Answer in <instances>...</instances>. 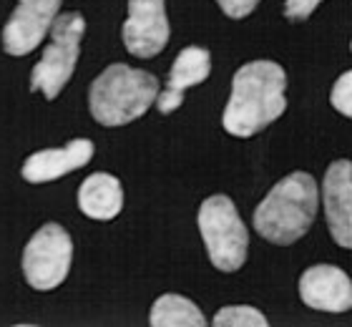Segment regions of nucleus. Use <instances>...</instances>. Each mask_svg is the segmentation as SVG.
Listing matches in <instances>:
<instances>
[{
    "label": "nucleus",
    "mask_w": 352,
    "mask_h": 327,
    "mask_svg": "<svg viewBox=\"0 0 352 327\" xmlns=\"http://www.w3.org/2000/svg\"><path fill=\"white\" fill-rule=\"evenodd\" d=\"M350 51H352V43H350Z\"/></svg>",
    "instance_id": "19"
},
{
    "label": "nucleus",
    "mask_w": 352,
    "mask_h": 327,
    "mask_svg": "<svg viewBox=\"0 0 352 327\" xmlns=\"http://www.w3.org/2000/svg\"><path fill=\"white\" fill-rule=\"evenodd\" d=\"M219 8L224 10V15L234 18V21H242L247 15L259 6V0H217Z\"/></svg>",
    "instance_id": "18"
},
{
    "label": "nucleus",
    "mask_w": 352,
    "mask_h": 327,
    "mask_svg": "<svg viewBox=\"0 0 352 327\" xmlns=\"http://www.w3.org/2000/svg\"><path fill=\"white\" fill-rule=\"evenodd\" d=\"M74 262V240L56 222H48L23 249V277L38 292H51L66 282Z\"/></svg>",
    "instance_id": "6"
},
{
    "label": "nucleus",
    "mask_w": 352,
    "mask_h": 327,
    "mask_svg": "<svg viewBox=\"0 0 352 327\" xmlns=\"http://www.w3.org/2000/svg\"><path fill=\"white\" fill-rule=\"evenodd\" d=\"M320 191L307 171H294L270 189L254 209V229L272 244H294L309 232L317 217Z\"/></svg>",
    "instance_id": "2"
},
{
    "label": "nucleus",
    "mask_w": 352,
    "mask_h": 327,
    "mask_svg": "<svg viewBox=\"0 0 352 327\" xmlns=\"http://www.w3.org/2000/svg\"><path fill=\"white\" fill-rule=\"evenodd\" d=\"M322 204L332 240L352 249V161L340 159L330 164L322 182Z\"/></svg>",
    "instance_id": "9"
},
{
    "label": "nucleus",
    "mask_w": 352,
    "mask_h": 327,
    "mask_svg": "<svg viewBox=\"0 0 352 327\" xmlns=\"http://www.w3.org/2000/svg\"><path fill=\"white\" fill-rule=\"evenodd\" d=\"M197 222L214 267L219 272H236L242 267L250 252V232L234 202L224 194L206 196L199 207Z\"/></svg>",
    "instance_id": "4"
},
{
    "label": "nucleus",
    "mask_w": 352,
    "mask_h": 327,
    "mask_svg": "<svg viewBox=\"0 0 352 327\" xmlns=\"http://www.w3.org/2000/svg\"><path fill=\"white\" fill-rule=\"evenodd\" d=\"M91 159H94V141L74 138L60 149H43V151L30 154L28 159L23 161L21 176L28 184L56 182L60 176L86 167Z\"/></svg>",
    "instance_id": "11"
},
{
    "label": "nucleus",
    "mask_w": 352,
    "mask_h": 327,
    "mask_svg": "<svg viewBox=\"0 0 352 327\" xmlns=\"http://www.w3.org/2000/svg\"><path fill=\"white\" fill-rule=\"evenodd\" d=\"M171 36L166 0H129V15L121 28L126 51L136 59H154Z\"/></svg>",
    "instance_id": "8"
},
{
    "label": "nucleus",
    "mask_w": 352,
    "mask_h": 327,
    "mask_svg": "<svg viewBox=\"0 0 352 327\" xmlns=\"http://www.w3.org/2000/svg\"><path fill=\"white\" fill-rule=\"evenodd\" d=\"M159 96V81L154 73L113 63L91 83L88 106L91 116L101 126L116 129L141 118Z\"/></svg>",
    "instance_id": "3"
},
{
    "label": "nucleus",
    "mask_w": 352,
    "mask_h": 327,
    "mask_svg": "<svg viewBox=\"0 0 352 327\" xmlns=\"http://www.w3.org/2000/svg\"><path fill=\"white\" fill-rule=\"evenodd\" d=\"M63 0H18L3 25V51L8 56H28L43 43L58 18Z\"/></svg>",
    "instance_id": "7"
},
{
    "label": "nucleus",
    "mask_w": 352,
    "mask_h": 327,
    "mask_svg": "<svg viewBox=\"0 0 352 327\" xmlns=\"http://www.w3.org/2000/svg\"><path fill=\"white\" fill-rule=\"evenodd\" d=\"M330 103L340 114H345V116L352 118V71H345L335 81L330 94Z\"/></svg>",
    "instance_id": "16"
},
{
    "label": "nucleus",
    "mask_w": 352,
    "mask_h": 327,
    "mask_svg": "<svg viewBox=\"0 0 352 327\" xmlns=\"http://www.w3.org/2000/svg\"><path fill=\"white\" fill-rule=\"evenodd\" d=\"M322 0H285V15L289 21H307Z\"/></svg>",
    "instance_id": "17"
},
{
    "label": "nucleus",
    "mask_w": 352,
    "mask_h": 327,
    "mask_svg": "<svg viewBox=\"0 0 352 327\" xmlns=\"http://www.w3.org/2000/svg\"><path fill=\"white\" fill-rule=\"evenodd\" d=\"M300 297L320 313H347L352 310V282L335 264H315L302 272Z\"/></svg>",
    "instance_id": "10"
},
{
    "label": "nucleus",
    "mask_w": 352,
    "mask_h": 327,
    "mask_svg": "<svg viewBox=\"0 0 352 327\" xmlns=\"http://www.w3.org/2000/svg\"><path fill=\"white\" fill-rule=\"evenodd\" d=\"M212 73V56L206 48H199V45H186L184 51H179L174 65L169 71V78H166V88L159 91L156 96V109L159 114H174L179 106L184 103V94L186 88H194L199 83H204Z\"/></svg>",
    "instance_id": "12"
},
{
    "label": "nucleus",
    "mask_w": 352,
    "mask_h": 327,
    "mask_svg": "<svg viewBox=\"0 0 352 327\" xmlns=\"http://www.w3.org/2000/svg\"><path fill=\"white\" fill-rule=\"evenodd\" d=\"M48 36L51 43L45 45L43 56L30 73V91L43 94L48 101H53L74 78L81 56V41L86 36V21L81 13H58Z\"/></svg>",
    "instance_id": "5"
},
{
    "label": "nucleus",
    "mask_w": 352,
    "mask_h": 327,
    "mask_svg": "<svg viewBox=\"0 0 352 327\" xmlns=\"http://www.w3.org/2000/svg\"><path fill=\"white\" fill-rule=\"evenodd\" d=\"M287 111V76L274 61H250L232 78L221 126L236 138H250Z\"/></svg>",
    "instance_id": "1"
},
{
    "label": "nucleus",
    "mask_w": 352,
    "mask_h": 327,
    "mask_svg": "<svg viewBox=\"0 0 352 327\" xmlns=\"http://www.w3.org/2000/svg\"><path fill=\"white\" fill-rule=\"evenodd\" d=\"M214 327H267V317L259 313L257 307L250 305H229L221 307L219 313L214 315L212 320Z\"/></svg>",
    "instance_id": "15"
},
{
    "label": "nucleus",
    "mask_w": 352,
    "mask_h": 327,
    "mask_svg": "<svg viewBox=\"0 0 352 327\" xmlns=\"http://www.w3.org/2000/svg\"><path fill=\"white\" fill-rule=\"evenodd\" d=\"M78 209L94 222H111L124 209V187L109 171H96L78 187Z\"/></svg>",
    "instance_id": "13"
},
{
    "label": "nucleus",
    "mask_w": 352,
    "mask_h": 327,
    "mask_svg": "<svg viewBox=\"0 0 352 327\" xmlns=\"http://www.w3.org/2000/svg\"><path fill=\"white\" fill-rule=\"evenodd\" d=\"M148 325L151 327H204L206 317L201 315L191 299L182 295H162L151 305L148 315Z\"/></svg>",
    "instance_id": "14"
}]
</instances>
